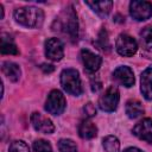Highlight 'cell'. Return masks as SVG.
I'll use <instances>...</instances> for the list:
<instances>
[{
	"instance_id": "19",
	"label": "cell",
	"mask_w": 152,
	"mask_h": 152,
	"mask_svg": "<svg viewBox=\"0 0 152 152\" xmlns=\"http://www.w3.org/2000/svg\"><path fill=\"white\" fill-rule=\"evenodd\" d=\"M102 145L106 152H119L120 151V142L119 139L114 135H107L102 140Z\"/></svg>"
},
{
	"instance_id": "4",
	"label": "cell",
	"mask_w": 152,
	"mask_h": 152,
	"mask_svg": "<svg viewBox=\"0 0 152 152\" xmlns=\"http://www.w3.org/2000/svg\"><path fill=\"white\" fill-rule=\"evenodd\" d=\"M120 100V93L118 87L110 86L99 99V107L103 112H114L118 108Z\"/></svg>"
},
{
	"instance_id": "5",
	"label": "cell",
	"mask_w": 152,
	"mask_h": 152,
	"mask_svg": "<svg viewBox=\"0 0 152 152\" xmlns=\"http://www.w3.org/2000/svg\"><path fill=\"white\" fill-rule=\"evenodd\" d=\"M65 97L62 91L55 89L50 91L45 101V110L52 115H61L65 109Z\"/></svg>"
},
{
	"instance_id": "22",
	"label": "cell",
	"mask_w": 152,
	"mask_h": 152,
	"mask_svg": "<svg viewBox=\"0 0 152 152\" xmlns=\"http://www.w3.org/2000/svg\"><path fill=\"white\" fill-rule=\"evenodd\" d=\"M33 151L34 152H52V148L49 141L38 139L33 142Z\"/></svg>"
},
{
	"instance_id": "12",
	"label": "cell",
	"mask_w": 152,
	"mask_h": 152,
	"mask_svg": "<svg viewBox=\"0 0 152 152\" xmlns=\"http://www.w3.org/2000/svg\"><path fill=\"white\" fill-rule=\"evenodd\" d=\"M31 124L33 126V128L37 132H42L45 134H51L55 131V126L52 124V121L45 116H43L40 113H32L31 115Z\"/></svg>"
},
{
	"instance_id": "15",
	"label": "cell",
	"mask_w": 152,
	"mask_h": 152,
	"mask_svg": "<svg viewBox=\"0 0 152 152\" xmlns=\"http://www.w3.org/2000/svg\"><path fill=\"white\" fill-rule=\"evenodd\" d=\"M97 134V127L90 120H83L78 126V135L82 139H93Z\"/></svg>"
},
{
	"instance_id": "3",
	"label": "cell",
	"mask_w": 152,
	"mask_h": 152,
	"mask_svg": "<svg viewBox=\"0 0 152 152\" xmlns=\"http://www.w3.org/2000/svg\"><path fill=\"white\" fill-rule=\"evenodd\" d=\"M61 86L66 93L74 96H78L82 94V83L80 74L76 69L69 68L64 69L61 72Z\"/></svg>"
},
{
	"instance_id": "16",
	"label": "cell",
	"mask_w": 152,
	"mask_h": 152,
	"mask_svg": "<svg viewBox=\"0 0 152 152\" xmlns=\"http://www.w3.org/2000/svg\"><path fill=\"white\" fill-rule=\"evenodd\" d=\"M1 69H2V72L5 74V76L10 81H12V82L19 81L21 71H20V68L18 64H15L13 62H4Z\"/></svg>"
},
{
	"instance_id": "24",
	"label": "cell",
	"mask_w": 152,
	"mask_h": 152,
	"mask_svg": "<svg viewBox=\"0 0 152 152\" xmlns=\"http://www.w3.org/2000/svg\"><path fill=\"white\" fill-rule=\"evenodd\" d=\"M83 112H84V115L87 118H91V116H94L96 114V109H95V107H94V104L91 102H88L83 107Z\"/></svg>"
},
{
	"instance_id": "20",
	"label": "cell",
	"mask_w": 152,
	"mask_h": 152,
	"mask_svg": "<svg viewBox=\"0 0 152 152\" xmlns=\"http://www.w3.org/2000/svg\"><path fill=\"white\" fill-rule=\"evenodd\" d=\"M140 38L144 48L152 52V25H148L142 28V31L140 32Z\"/></svg>"
},
{
	"instance_id": "21",
	"label": "cell",
	"mask_w": 152,
	"mask_h": 152,
	"mask_svg": "<svg viewBox=\"0 0 152 152\" xmlns=\"http://www.w3.org/2000/svg\"><path fill=\"white\" fill-rule=\"evenodd\" d=\"M59 152H77V147L75 142L70 139H61L58 141Z\"/></svg>"
},
{
	"instance_id": "10",
	"label": "cell",
	"mask_w": 152,
	"mask_h": 152,
	"mask_svg": "<svg viewBox=\"0 0 152 152\" xmlns=\"http://www.w3.org/2000/svg\"><path fill=\"white\" fill-rule=\"evenodd\" d=\"M81 59H82V63L84 65V69L88 72L97 71L99 68L101 66V63H102L101 56L96 55L95 52H93L88 49H83L81 51Z\"/></svg>"
},
{
	"instance_id": "11",
	"label": "cell",
	"mask_w": 152,
	"mask_h": 152,
	"mask_svg": "<svg viewBox=\"0 0 152 152\" xmlns=\"http://www.w3.org/2000/svg\"><path fill=\"white\" fill-rule=\"evenodd\" d=\"M113 77L119 84L126 88H129L134 84V74L129 66L126 65L118 66L113 72Z\"/></svg>"
},
{
	"instance_id": "6",
	"label": "cell",
	"mask_w": 152,
	"mask_h": 152,
	"mask_svg": "<svg viewBox=\"0 0 152 152\" xmlns=\"http://www.w3.org/2000/svg\"><path fill=\"white\" fill-rule=\"evenodd\" d=\"M129 14L137 21H144L152 17V4L150 1L133 0L129 2Z\"/></svg>"
},
{
	"instance_id": "25",
	"label": "cell",
	"mask_w": 152,
	"mask_h": 152,
	"mask_svg": "<svg viewBox=\"0 0 152 152\" xmlns=\"http://www.w3.org/2000/svg\"><path fill=\"white\" fill-rule=\"evenodd\" d=\"M45 72H51L52 70H53V65H51V64H42V66H40Z\"/></svg>"
},
{
	"instance_id": "26",
	"label": "cell",
	"mask_w": 152,
	"mask_h": 152,
	"mask_svg": "<svg viewBox=\"0 0 152 152\" xmlns=\"http://www.w3.org/2000/svg\"><path fill=\"white\" fill-rule=\"evenodd\" d=\"M124 152H142V151L139 150V148H137V147H128V148H126Z\"/></svg>"
},
{
	"instance_id": "2",
	"label": "cell",
	"mask_w": 152,
	"mask_h": 152,
	"mask_svg": "<svg viewBox=\"0 0 152 152\" xmlns=\"http://www.w3.org/2000/svg\"><path fill=\"white\" fill-rule=\"evenodd\" d=\"M13 17L18 24L25 27H39L44 19L42 10L34 6H25L17 8L13 13Z\"/></svg>"
},
{
	"instance_id": "1",
	"label": "cell",
	"mask_w": 152,
	"mask_h": 152,
	"mask_svg": "<svg viewBox=\"0 0 152 152\" xmlns=\"http://www.w3.org/2000/svg\"><path fill=\"white\" fill-rule=\"evenodd\" d=\"M52 30L68 36V38L72 43H75L77 40V37H78V23H77L76 12H75L72 6H68L66 8H64L61 12V14L56 18V20L53 23Z\"/></svg>"
},
{
	"instance_id": "27",
	"label": "cell",
	"mask_w": 152,
	"mask_h": 152,
	"mask_svg": "<svg viewBox=\"0 0 152 152\" xmlns=\"http://www.w3.org/2000/svg\"><path fill=\"white\" fill-rule=\"evenodd\" d=\"M2 18H4V7L0 4V19H2Z\"/></svg>"
},
{
	"instance_id": "17",
	"label": "cell",
	"mask_w": 152,
	"mask_h": 152,
	"mask_svg": "<svg viewBox=\"0 0 152 152\" xmlns=\"http://www.w3.org/2000/svg\"><path fill=\"white\" fill-rule=\"evenodd\" d=\"M125 110H126L127 116L131 118V119H137V118H139L144 113L142 104L138 100H129V101H127Z\"/></svg>"
},
{
	"instance_id": "7",
	"label": "cell",
	"mask_w": 152,
	"mask_h": 152,
	"mask_svg": "<svg viewBox=\"0 0 152 152\" xmlns=\"http://www.w3.org/2000/svg\"><path fill=\"white\" fill-rule=\"evenodd\" d=\"M115 49L120 56L131 57L137 52L138 44L133 37H131L129 34L122 33L118 37V39L115 42Z\"/></svg>"
},
{
	"instance_id": "13",
	"label": "cell",
	"mask_w": 152,
	"mask_h": 152,
	"mask_svg": "<svg viewBox=\"0 0 152 152\" xmlns=\"http://www.w3.org/2000/svg\"><path fill=\"white\" fill-rule=\"evenodd\" d=\"M140 91L147 101H152V68H147L140 76Z\"/></svg>"
},
{
	"instance_id": "18",
	"label": "cell",
	"mask_w": 152,
	"mask_h": 152,
	"mask_svg": "<svg viewBox=\"0 0 152 152\" xmlns=\"http://www.w3.org/2000/svg\"><path fill=\"white\" fill-rule=\"evenodd\" d=\"M1 37H2L1 38V49H0L1 53L2 55H17L18 49H17V45L11 39V37H8V39H6L7 38L6 34H2Z\"/></svg>"
},
{
	"instance_id": "9",
	"label": "cell",
	"mask_w": 152,
	"mask_h": 152,
	"mask_svg": "<svg viewBox=\"0 0 152 152\" xmlns=\"http://www.w3.org/2000/svg\"><path fill=\"white\" fill-rule=\"evenodd\" d=\"M132 133L138 139L152 144V119L145 118L138 124H135V126L132 129Z\"/></svg>"
},
{
	"instance_id": "23",
	"label": "cell",
	"mask_w": 152,
	"mask_h": 152,
	"mask_svg": "<svg viewBox=\"0 0 152 152\" xmlns=\"http://www.w3.org/2000/svg\"><path fill=\"white\" fill-rule=\"evenodd\" d=\"M8 152H30L27 144L23 140H14L8 148Z\"/></svg>"
},
{
	"instance_id": "8",
	"label": "cell",
	"mask_w": 152,
	"mask_h": 152,
	"mask_svg": "<svg viewBox=\"0 0 152 152\" xmlns=\"http://www.w3.org/2000/svg\"><path fill=\"white\" fill-rule=\"evenodd\" d=\"M44 48H45V56L51 59V61H61L64 56V46H63V43L61 42V39L53 37V38H49L45 44H44Z\"/></svg>"
},
{
	"instance_id": "14",
	"label": "cell",
	"mask_w": 152,
	"mask_h": 152,
	"mask_svg": "<svg viewBox=\"0 0 152 152\" xmlns=\"http://www.w3.org/2000/svg\"><path fill=\"white\" fill-rule=\"evenodd\" d=\"M86 4L101 18H104L109 14L112 7H113V1L110 0H102V1H86Z\"/></svg>"
}]
</instances>
